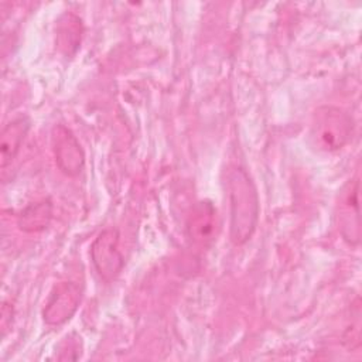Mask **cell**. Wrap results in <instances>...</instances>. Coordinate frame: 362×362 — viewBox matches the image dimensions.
Masks as SVG:
<instances>
[{"mask_svg":"<svg viewBox=\"0 0 362 362\" xmlns=\"http://www.w3.org/2000/svg\"><path fill=\"white\" fill-rule=\"evenodd\" d=\"M352 134V119L338 107H320L313 120L311 137L324 150L341 148Z\"/></svg>","mask_w":362,"mask_h":362,"instance_id":"2","label":"cell"},{"mask_svg":"<svg viewBox=\"0 0 362 362\" xmlns=\"http://www.w3.org/2000/svg\"><path fill=\"white\" fill-rule=\"evenodd\" d=\"M54 154L58 168L69 175H78L85 163L83 151L76 137L64 126H58L54 130Z\"/></svg>","mask_w":362,"mask_h":362,"instance_id":"5","label":"cell"},{"mask_svg":"<svg viewBox=\"0 0 362 362\" xmlns=\"http://www.w3.org/2000/svg\"><path fill=\"white\" fill-rule=\"evenodd\" d=\"M82 21L78 16L74 13H64L58 23H57V35H55V44L58 49L66 55L71 57L76 52L79 48L81 40H82Z\"/></svg>","mask_w":362,"mask_h":362,"instance_id":"9","label":"cell"},{"mask_svg":"<svg viewBox=\"0 0 362 362\" xmlns=\"http://www.w3.org/2000/svg\"><path fill=\"white\" fill-rule=\"evenodd\" d=\"M52 218V204L48 199L28 205L18 216V228L24 232L45 229Z\"/></svg>","mask_w":362,"mask_h":362,"instance_id":"10","label":"cell"},{"mask_svg":"<svg viewBox=\"0 0 362 362\" xmlns=\"http://www.w3.org/2000/svg\"><path fill=\"white\" fill-rule=\"evenodd\" d=\"M30 120L17 117L7 123L0 136V167L4 170L16 158L20 147L28 133Z\"/></svg>","mask_w":362,"mask_h":362,"instance_id":"8","label":"cell"},{"mask_svg":"<svg viewBox=\"0 0 362 362\" xmlns=\"http://www.w3.org/2000/svg\"><path fill=\"white\" fill-rule=\"evenodd\" d=\"M339 229L346 242L359 243V181L349 180L339 197Z\"/></svg>","mask_w":362,"mask_h":362,"instance_id":"6","label":"cell"},{"mask_svg":"<svg viewBox=\"0 0 362 362\" xmlns=\"http://www.w3.org/2000/svg\"><path fill=\"white\" fill-rule=\"evenodd\" d=\"M90 259L98 274L105 281H112L123 269V256L119 250V232L113 228L103 229L90 246Z\"/></svg>","mask_w":362,"mask_h":362,"instance_id":"3","label":"cell"},{"mask_svg":"<svg viewBox=\"0 0 362 362\" xmlns=\"http://www.w3.org/2000/svg\"><path fill=\"white\" fill-rule=\"evenodd\" d=\"M226 189L230 214V240L235 245L246 243L257 225L259 198L256 187L242 167H232L226 174Z\"/></svg>","mask_w":362,"mask_h":362,"instance_id":"1","label":"cell"},{"mask_svg":"<svg viewBox=\"0 0 362 362\" xmlns=\"http://www.w3.org/2000/svg\"><path fill=\"white\" fill-rule=\"evenodd\" d=\"M216 228V211L208 201L198 202L187 221L188 238L197 246H206L212 239Z\"/></svg>","mask_w":362,"mask_h":362,"instance_id":"7","label":"cell"},{"mask_svg":"<svg viewBox=\"0 0 362 362\" xmlns=\"http://www.w3.org/2000/svg\"><path fill=\"white\" fill-rule=\"evenodd\" d=\"M81 288L72 281L58 283L45 303L42 311L44 321L48 325H61L68 321L76 311L81 303Z\"/></svg>","mask_w":362,"mask_h":362,"instance_id":"4","label":"cell"}]
</instances>
